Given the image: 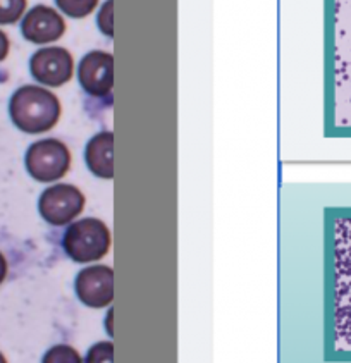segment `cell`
Segmentation results:
<instances>
[{"instance_id": "cell-1", "label": "cell", "mask_w": 351, "mask_h": 363, "mask_svg": "<svg viewBox=\"0 0 351 363\" xmlns=\"http://www.w3.org/2000/svg\"><path fill=\"white\" fill-rule=\"evenodd\" d=\"M9 114L12 123L23 133L38 135L50 131L59 123L62 107L57 95L36 84H24L11 96Z\"/></svg>"}, {"instance_id": "cell-2", "label": "cell", "mask_w": 351, "mask_h": 363, "mask_svg": "<svg viewBox=\"0 0 351 363\" xmlns=\"http://www.w3.org/2000/svg\"><path fill=\"white\" fill-rule=\"evenodd\" d=\"M64 252L78 264H90L111 252L112 235L104 220L95 217L74 220L67 225L62 238Z\"/></svg>"}, {"instance_id": "cell-3", "label": "cell", "mask_w": 351, "mask_h": 363, "mask_svg": "<svg viewBox=\"0 0 351 363\" xmlns=\"http://www.w3.org/2000/svg\"><path fill=\"white\" fill-rule=\"evenodd\" d=\"M24 164L30 176L38 183H54L69 172L71 152L60 140H38L28 148Z\"/></svg>"}, {"instance_id": "cell-4", "label": "cell", "mask_w": 351, "mask_h": 363, "mask_svg": "<svg viewBox=\"0 0 351 363\" xmlns=\"http://www.w3.org/2000/svg\"><path fill=\"white\" fill-rule=\"evenodd\" d=\"M83 191L74 184H52L40 195V216L50 225H67L74 223L76 217L84 208Z\"/></svg>"}, {"instance_id": "cell-5", "label": "cell", "mask_w": 351, "mask_h": 363, "mask_svg": "<svg viewBox=\"0 0 351 363\" xmlns=\"http://www.w3.org/2000/svg\"><path fill=\"white\" fill-rule=\"evenodd\" d=\"M30 71L38 83L59 88L72 78L74 59L66 47H43L31 57Z\"/></svg>"}, {"instance_id": "cell-6", "label": "cell", "mask_w": 351, "mask_h": 363, "mask_svg": "<svg viewBox=\"0 0 351 363\" xmlns=\"http://www.w3.org/2000/svg\"><path fill=\"white\" fill-rule=\"evenodd\" d=\"M74 289L83 305L106 308L114 300V270L108 265L84 267L76 276Z\"/></svg>"}, {"instance_id": "cell-7", "label": "cell", "mask_w": 351, "mask_h": 363, "mask_svg": "<svg viewBox=\"0 0 351 363\" xmlns=\"http://www.w3.org/2000/svg\"><path fill=\"white\" fill-rule=\"evenodd\" d=\"M66 19L57 9L38 4L24 14L21 23V33L28 42L36 45L57 42L66 33Z\"/></svg>"}, {"instance_id": "cell-8", "label": "cell", "mask_w": 351, "mask_h": 363, "mask_svg": "<svg viewBox=\"0 0 351 363\" xmlns=\"http://www.w3.org/2000/svg\"><path fill=\"white\" fill-rule=\"evenodd\" d=\"M78 79L87 94L104 96L114 88V55L106 50H91L82 59Z\"/></svg>"}, {"instance_id": "cell-9", "label": "cell", "mask_w": 351, "mask_h": 363, "mask_svg": "<svg viewBox=\"0 0 351 363\" xmlns=\"http://www.w3.org/2000/svg\"><path fill=\"white\" fill-rule=\"evenodd\" d=\"M88 169L102 179L114 177V133L100 131L88 141L87 152Z\"/></svg>"}, {"instance_id": "cell-10", "label": "cell", "mask_w": 351, "mask_h": 363, "mask_svg": "<svg viewBox=\"0 0 351 363\" xmlns=\"http://www.w3.org/2000/svg\"><path fill=\"white\" fill-rule=\"evenodd\" d=\"M60 12L72 19H84L99 6V0H55Z\"/></svg>"}, {"instance_id": "cell-11", "label": "cell", "mask_w": 351, "mask_h": 363, "mask_svg": "<svg viewBox=\"0 0 351 363\" xmlns=\"http://www.w3.org/2000/svg\"><path fill=\"white\" fill-rule=\"evenodd\" d=\"M42 363H84L82 354L69 345H55L43 354Z\"/></svg>"}, {"instance_id": "cell-12", "label": "cell", "mask_w": 351, "mask_h": 363, "mask_svg": "<svg viewBox=\"0 0 351 363\" xmlns=\"http://www.w3.org/2000/svg\"><path fill=\"white\" fill-rule=\"evenodd\" d=\"M28 0H0V24H14L24 16Z\"/></svg>"}, {"instance_id": "cell-13", "label": "cell", "mask_w": 351, "mask_h": 363, "mask_svg": "<svg viewBox=\"0 0 351 363\" xmlns=\"http://www.w3.org/2000/svg\"><path fill=\"white\" fill-rule=\"evenodd\" d=\"M84 363H114V345L111 341H100L90 348Z\"/></svg>"}, {"instance_id": "cell-14", "label": "cell", "mask_w": 351, "mask_h": 363, "mask_svg": "<svg viewBox=\"0 0 351 363\" xmlns=\"http://www.w3.org/2000/svg\"><path fill=\"white\" fill-rule=\"evenodd\" d=\"M96 24L106 36H114V0H106L96 14Z\"/></svg>"}, {"instance_id": "cell-15", "label": "cell", "mask_w": 351, "mask_h": 363, "mask_svg": "<svg viewBox=\"0 0 351 363\" xmlns=\"http://www.w3.org/2000/svg\"><path fill=\"white\" fill-rule=\"evenodd\" d=\"M9 50H11L9 36H7L2 30H0V62H2V60L6 59L7 55H9Z\"/></svg>"}, {"instance_id": "cell-16", "label": "cell", "mask_w": 351, "mask_h": 363, "mask_svg": "<svg viewBox=\"0 0 351 363\" xmlns=\"http://www.w3.org/2000/svg\"><path fill=\"white\" fill-rule=\"evenodd\" d=\"M7 270H9V265H7V260H6V257H4V253L0 252V284L6 281Z\"/></svg>"}, {"instance_id": "cell-17", "label": "cell", "mask_w": 351, "mask_h": 363, "mask_svg": "<svg viewBox=\"0 0 351 363\" xmlns=\"http://www.w3.org/2000/svg\"><path fill=\"white\" fill-rule=\"evenodd\" d=\"M112 315H114V312H112V310H111V312H108L107 318H106V328L108 329V334H111V336H112V334H114V329H112Z\"/></svg>"}, {"instance_id": "cell-18", "label": "cell", "mask_w": 351, "mask_h": 363, "mask_svg": "<svg viewBox=\"0 0 351 363\" xmlns=\"http://www.w3.org/2000/svg\"><path fill=\"white\" fill-rule=\"evenodd\" d=\"M0 363H7V360H6V357H4L2 353H0Z\"/></svg>"}]
</instances>
